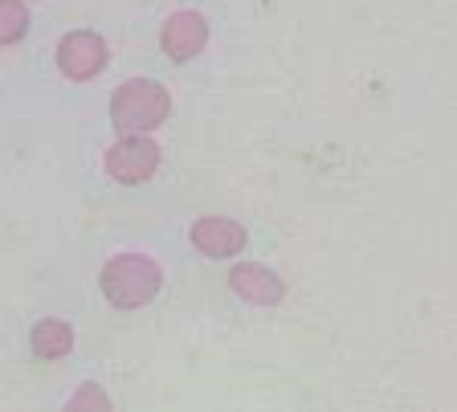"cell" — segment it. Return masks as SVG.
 Masks as SVG:
<instances>
[{
	"instance_id": "obj_8",
	"label": "cell",
	"mask_w": 457,
	"mask_h": 412,
	"mask_svg": "<svg viewBox=\"0 0 457 412\" xmlns=\"http://www.w3.org/2000/svg\"><path fill=\"white\" fill-rule=\"evenodd\" d=\"M29 343H33L37 359H62V355L74 351V326H70L66 318H41V323L33 326Z\"/></svg>"
},
{
	"instance_id": "obj_10",
	"label": "cell",
	"mask_w": 457,
	"mask_h": 412,
	"mask_svg": "<svg viewBox=\"0 0 457 412\" xmlns=\"http://www.w3.org/2000/svg\"><path fill=\"white\" fill-rule=\"evenodd\" d=\"M66 408H70V412H78V408H103V412H106V408H111V400H106V392L98 388V383H82Z\"/></svg>"
},
{
	"instance_id": "obj_7",
	"label": "cell",
	"mask_w": 457,
	"mask_h": 412,
	"mask_svg": "<svg viewBox=\"0 0 457 412\" xmlns=\"http://www.w3.org/2000/svg\"><path fill=\"white\" fill-rule=\"evenodd\" d=\"M228 286H233L237 298L253 302V307H278L286 298V282L278 278L270 266H262V261H241V266H233L228 269Z\"/></svg>"
},
{
	"instance_id": "obj_4",
	"label": "cell",
	"mask_w": 457,
	"mask_h": 412,
	"mask_svg": "<svg viewBox=\"0 0 457 412\" xmlns=\"http://www.w3.org/2000/svg\"><path fill=\"white\" fill-rule=\"evenodd\" d=\"M160 168V144L152 135H123L119 144H111L106 152V172L119 184H143L152 180Z\"/></svg>"
},
{
	"instance_id": "obj_9",
	"label": "cell",
	"mask_w": 457,
	"mask_h": 412,
	"mask_svg": "<svg viewBox=\"0 0 457 412\" xmlns=\"http://www.w3.org/2000/svg\"><path fill=\"white\" fill-rule=\"evenodd\" d=\"M25 33H29V4L0 0V45H17Z\"/></svg>"
},
{
	"instance_id": "obj_2",
	"label": "cell",
	"mask_w": 457,
	"mask_h": 412,
	"mask_svg": "<svg viewBox=\"0 0 457 412\" xmlns=\"http://www.w3.org/2000/svg\"><path fill=\"white\" fill-rule=\"evenodd\" d=\"M171 115V95L155 78H131L111 95V123L119 135H147Z\"/></svg>"
},
{
	"instance_id": "obj_1",
	"label": "cell",
	"mask_w": 457,
	"mask_h": 412,
	"mask_svg": "<svg viewBox=\"0 0 457 412\" xmlns=\"http://www.w3.org/2000/svg\"><path fill=\"white\" fill-rule=\"evenodd\" d=\"M98 286H103V298L111 307L139 310L163 290V269L147 253H119V258H111L103 266Z\"/></svg>"
},
{
	"instance_id": "obj_3",
	"label": "cell",
	"mask_w": 457,
	"mask_h": 412,
	"mask_svg": "<svg viewBox=\"0 0 457 412\" xmlns=\"http://www.w3.org/2000/svg\"><path fill=\"white\" fill-rule=\"evenodd\" d=\"M106 62H111V45H106V37H98L95 29H74L57 45V70H62L70 82H90V78H98L106 70Z\"/></svg>"
},
{
	"instance_id": "obj_5",
	"label": "cell",
	"mask_w": 457,
	"mask_h": 412,
	"mask_svg": "<svg viewBox=\"0 0 457 412\" xmlns=\"http://www.w3.org/2000/svg\"><path fill=\"white\" fill-rule=\"evenodd\" d=\"M160 45L171 62L200 58L204 45H209V21L200 17V12H192V9L171 12V17L163 21V29H160Z\"/></svg>"
},
{
	"instance_id": "obj_6",
	"label": "cell",
	"mask_w": 457,
	"mask_h": 412,
	"mask_svg": "<svg viewBox=\"0 0 457 412\" xmlns=\"http://www.w3.org/2000/svg\"><path fill=\"white\" fill-rule=\"evenodd\" d=\"M188 241L196 253L220 261V258H237V253L245 250L249 233L241 229L237 221H228V217H200V221L188 229Z\"/></svg>"
}]
</instances>
